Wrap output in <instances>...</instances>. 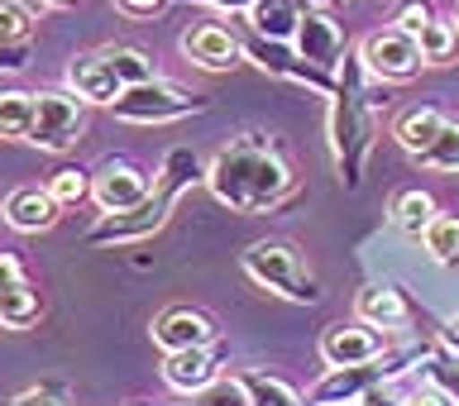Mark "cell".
Instances as JSON below:
<instances>
[{
  "label": "cell",
  "mask_w": 459,
  "mask_h": 406,
  "mask_svg": "<svg viewBox=\"0 0 459 406\" xmlns=\"http://www.w3.org/2000/svg\"><path fill=\"white\" fill-rule=\"evenodd\" d=\"M206 186L230 211H273L292 196V168L264 134H244L215 153V163L206 168Z\"/></svg>",
  "instance_id": "obj_1"
},
{
  "label": "cell",
  "mask_w": 459,
  "mask_h": 406,
  "mask_svg": "<svg viewBox=\"0 0 459 406\" xmlns=\"http://www.w3.org/2000/svg\"><path fill=\"white\" fill-rule=\"evenodd\" d=\"M364 57H344L340 67V82L330 91V149H335V168L344 186H359L364 177V163L373 153V96L364 91Z\"/></svg>",
  "instance_id": "obj_2"
},
{
  "label": "cell",
  "mask_w": 459,
  "mask_h": 406,
  "mask_svg": "<svg viewBox=\"0 0 459 406\" xmlns=\"http://www.w3.org/2000/svg\"><path fill=\"white\" fill-rule=\"evenodd\" d=\"M201 110H206V100H201L196 91H186V86H178V82H163V77L134 82L110 100V115L125 120V125H178V120L201 115Z\"/></svg>",
  "instance_id": "obj_3"
},
{
  "label": "cell",
  "mask_w": 459,
  "mask_h": 406,
  "mask_svg": "<svg viewBox=\"0 0 459 406\" xmlns=\"http://www.w3.org/2000/svg\"><path fill=\"white\" fill-rule=\"evenodd\" d=\"M244 272L258 282V287H268V292H278L287 301H301V307H311L316 297V278L307 272V263H301V254L292 249V244H282V239H258L244 249Z\"/></svg>",
  "instance_id": "obj_4"
},
{
  "label": "cell",
  "mask_w": 459,
  "mask_h": 406,
  "mask_svg": "<svg viewBox=\"0 0 459 406\" xmlns=\"http://www.w3.org/2000/svg\"><path fill=\"white\" fill-rule=\"evenodd\" d=\"M178 196H182L178 186L158 182V192L149 201H139V206H129V211H100V220L86 229V244L100 249V244H134V239L158 235V229L168 225L172 201H178Z\"/></svg>",
  "instance_id": "obj_5"
},
{
  "label": "cell",
  "mask_w": 459,
  "mask_h": 406,
  "mask_svg": "<svg viewBox=\"0 0 459 406\" xmlns=\"http://www.w3.org/2000/svg\"><path fill=\"white\" fill-rule=\"evenodd\" d=\"M39 110H34V134H29V143L43 153H67L77 149V139L86 134V106L91 100H82L72 86H63V91H34Z\"/></svg>",
  "instance_id": "obj_6"
},
{
  "label": "cell",
  "mask_w": 459,
  "mask_h": 406,
  "mask_svg": "<svg viewBox=\"0 0 459 406\" xmlns=\"http://www.w3.org/2000/svg\"><path fill=\"white\" fill-rule=\"evenodd\" d=\"M359 57H364L368 77H378V82H411L421 67H430L426 53H421V39L407 34V29H397V24L368 34L359 43Z\"/></svg>",
  "instance_id": "obj_7"
},
{
  "label": "cell",
  "mask_w": 459,
  "mask_h": 406,
  "mask_svg": "<svg viewBox=\"0 0 459 406\" xmlns=\"http://www.w3.org/2000/svg\"><path fill=\"white\" fill-rule=\"evenodd\" d=\"M153 192H158V177H149V168H139L134 158H106L91 172L96 211H129L139 201H149Z\"/></svg>",
  "instance_id": "obj_8"
},
{
  "label": "cell",
  "mask_w": 459,
  "mask_h": 406,
  "mask_svg": "<svg viewBox=\"0 0 459 406\" xmlns=\"http://www.w3.org/2000/svg\"><path fill=\"white\" fill-rule=\"evenodd\" d=\"M387 354V330L354 321H335L321 330V358L325 368H350V364H373V358Z\"/></svg>",
  "instance_id": "obj_9"
},
{
  "label": "cell",
  "mask_w": 459,
  "mask_h": 406,
  "mask_svg": "<svg viewBox=\"0 0 459 406\" xmlns=\"http://www.w3.org/2000/svg\"><path fill=\"white\" fill-rule=\"evenodd\" d=\"M292 48L301 53V63H311L316 72L330 77V72L344 63V29H340L335 14H325V10H301Z\"/></svg>",
  "instance_id": "obj_10"
},
{
  "label": "cell",
  "mask_w": 459,
  "mask_h": 406,
  "mask_svg": "<svg viewBox=\"0 0 459 406\" xmlns=\"http://www.w3.org/2000/svg\"><path fill=\"white\" fill-rule=\"evenodd\" d=\"M221 350L215 344H196V350H172L163 354V383L182 397H201L206 387L221 378Z\"/></svg>",
  "instance_id": "obj_11"
},
{
  "label": "cell",
  "mask_w": 459,
  "mask_h": 406,
  "mask_svg": "<svg viewBox=\"0 0 459 406\" xmlns=\"http://www.w3.org/2000/svg\"><path fill=\"white\" fill-rule=\"evenodd\" d=\"M182 53H186V63H196L201 72H230V67H239L244 43L230 34L225 24H192L182 34Z\"/></svg>",
  "instance_id": "obj_12"
},
{
  "label": "cell",
  "mask_w": 459,
  "mask_h": 406,
  "mask_svg": "<svg viewBox=\"0 0 459 406\" xmlns=\"http://www.w3.org/2000/svg\"><path fill=\"white\" fill-rule=\"evenodd\" d=\"M153 344L163 354L196 350V344H215V321H211L206 311H192V307H168L153 321Z\"/></svg>",
  "instance_id": "obj_13"
},
{
  "label": "cell",
  "mask_w": 459,
  "mask_h": 406,
  "mask_svg": "<svg viewBox=\"0 0 459 406\" xmlns=\"http://www.w3.org/2000/svg\"><path fill=\"white\" fill-rule=\"evenodd\" d=\"M67 86H72V91H77L82 100H91V106H110V100L125 91V82L115 77L106 48L72 57V63H67Z\"/></svg>",
  "instance_id": "obj_14"
},
{
  "label": "cell",
  "mask_w": 459,
  "mask_h": 406,
  "mask_svg": "<svg viewBox=\"0 0 459 406\" xmlns=\"http://www.w3.org/2000/svg\"><path fill=\"white\" fill-rule=\"evenodd\" d=\"M5 225L20 229V235H39V229H53L57 225V201L48 186H14V192L5 196Z\"/></svg>",
  "instance_id": "obj_15"
},
{
  "label": "cell",
  "mask_w": 459,
  "mask_h": 406,
  "mask_svg": "<svg viewBox=\"0 0 459 406\" xmlns=\"http://www.w3.org/2000/svg\"><path fill=\"white\" fill-rule=\"evenodd\" d=\"M354 315L364 325H378V330H402L411 321V307H407V297H402L397 287L368 282V287H359V297H354Z\"/></svg>",
  "instance_id": "obj_16"
},
{
  "label": "cell",
  "mask_w": 459,
  "mask_h": 406,
  "mask_svg": "<svg viewBox=\"0 0 459 406\" xmlns=\"http://www.w3.org/2000/svg\"><path fill=\"white\" fill-rule=\"evenodd\" d=\"M445 125H450V120H445V115H440L436 106H411V110H402V115H397L393 139H397L411 158H421V153L430 149V143L440 139V129H445Z\"/></svg>",
  "instance_id": "obj_17"
},
{
  "label": "cell",
  "mask_w": 459,
  "mask_h": 406,
  "mask_svg": "<svg viewBox=\"0 0 459 406\" xmlns=\"http://www.w3.org/2000/svg\"><path fill=\"white\" fill-rule=\"evenodd\" d=\"M244 14H249V29L258 39H278V43H292L297 24H301V5H297V0H254Z\"/></svg>",
  "instance_id": "obj_18"
},
{
  "label": "cell",
  "mask_w": 459,
  "mask_h": 406,
  "mask_svg": "<svg viewBox=\"0 0 459 406\" xmlns=\"http://www.w3.org/2000/svg\"><path fill=\"white\" fill-rule=\"evenodd\" d=\"M34 110L39 100L24 86H0V139H24L34 134Z\"/></svg>",
  "instance_id": "obj_19"
},
{
  "label": "cell",
  "mask_w": 459,
  "mask_h": 406,
  "mask_svg": "<svg viewBox=\"0 0 459 406\" xmlns=\"http://www.w3.org/2000/svg\"><path fill=\"white\" fill-rule=\"evenodd\" d=\"M39 315H43V301H39V287L29 278L0 292V325L5 330H29V325H39Z\"/></svg>",
  "instance_id": "obj_20"
},
{
  "label": "cell",
  "mask_w": 459,
  "mask_h": 406,
  "mask_svg": "<svg viewBox=\"0 0 459 406\" xmlns=\"http://www.w3.org/2000/svg\"><path fill=\"white\" fill-rule=\"evenodd\" d=\"M430 220H436V201H430V192H421V186H407V192L393 196V225L402 229V235L421 239Z\"/></svg>",
  "instance_id": "obj_21"
},
{
  "label": "cell",
  "mask_w": 459,
  "mask_h": 406,
  "mask_svg": "<svg viewBox=\"0 0 459 406\" xmlns=\"http://www.w3.org/2000/svg\"><path fill=\"white\" fill-rule=\"evenodd\" d=\"M239 383H244V393H249L254 406H307V397H301L292 383L273 378V373H264V368L239 373Z\"/></svg>",
  "instance_id": "obj_22"
},
{
  "label": "cell",
  "mask_w": 459,
  "mask_h": 406,
  "mask_svg": "<svg viewBox=\"0 0 459 406\" xmlns=\"http://www.w3.org/2000/svg\"><path fill=\"white\" fill-rule=\"evenodd\" d=\"M426 254L436 258V263H459V215H440L436 211V220L426 225Z\"/></svg>",
  "instance_id": "obj_23"
},
{
  "label": "cell",
  "mask_w": 459,
  "mask_h": 406,
  "mask_svg": "<svg viewBox=\"0 0 459 406\" xmlns=\"http://www.w3.org/2000/svg\"><path fill=\"white\" fill-rule=\"evenodd\" d=\"M106 57H110L115 77H120L125 86H134V82H153V77H158L153 57L143 53V48H129V43H110V48H106Z\"/></svg>",
  "instance_id": "obj_24"
},
{
  "label": "cell",
  "mask_w": 459,
  "mask_h": 406,
  "mask_svg": "<svg viewBox=\"0 0 459 406\" xmlns=\"http://www.w3.org/2000/svg\"><path fill=\"white\" fill-rule=\"evenodd\" d=\"M416 39H421V53H426V63H450V57L459 53V24L440 20V14H436V20H430V24H426Z\"/></svg>",
  "instance_id": "obj_25"
},
{
  "label": "cell",
  "mask_w": 459,
  "mask_h": 406,
  "mask_svg": "<svg viewBox=\"0 0 459 406\" xmlns=\"http://www.w3.org/2000/svg\"><path fill=\"white\" fill-rule=\"evenodd\" d=\"M29 39H34V5L0 0V43H29Z\"/></svg>",
  "instance_id": "obj_26"
},
{
  "label": "cell",
  "mask_w": 459,
  "mask_h": 406,
  "mask_svg": "<svg viewBox=\"0 0 459 406\" xmlns=\"http://www.w3.org/2000/svg\"><path fill=\"white\" fill-rule=\"evenodd\" d=\"M48 192L57 206H82L86 196H91V172H82V168H57L53 177H48Z\"/></svg>",
  "instance_id": "obj_27"
},
{
  "label": "cell",
  "mask_w": 459,
  "mask_h": 406,
  "mask_svg": "<svg viewBox=\"0 0 459 406\" xmlns=\"http://www.w3.org/2000/svg\"><path fill=\"white\" fill-rule=\"evenodd\" d=\"M416 163H421V168H436V172H459V125H455V120L445 125L440 139L430 143V149L416 158Z\"/></svg>",
  "instance_id": "obj_28"
},
{
  "label": "cell",
  "mask_w": 459,
  "mask_h": 406,
  "mask_svg": "<svg viewBox=\"0 0 459 406\" xmlns=\"http://www.w3.org/2000/svg\"><path fill=\"white\" fill-rule=\"evenodd\" d=\"M426 378H430V387L436 393H445L455 406H459V354L445 364V358H426Z\"/></svg>",
  "instance_id": "obj_29"
},
{
  "label": "cell",
  "mask_w": 459,
  "mask_h": 406,
  "mask_svg": "<svg viewBox=\"0 0 459 406\" xmlns=\"http://www.w3.org/2000/svg\"><path fill=\"white\" fill-rule=\"evenodd\" d=\"M201 406H254V402H249L239 378H215L206 393H201Z\"/></svg>",
  "instance_id": "obj_30"
},
{
  "label": "cell",
  "mask_w": 459,
  "mask_h": 406,
  "mask_svg": "<svg viewBox=\"0 0 459 406\" xmlns=\"http://www.w3.org/2000/svg\"><path fill=\"white\" fill-rule=\"evenodd\" d=\"M430 20H436V10H430L426 0H407V5H397V14H393V24L407 29V34H421Z\"/></svg>",
  "instance_id": "obj_31"
},
{
  "label": "cell",
  "mask_w": 459,
  "mask_h": 406,
  "mask_svg": "<svg viewBox=\"0 0 459 406\" xmlns=\"http://www.w3.org/2000/svg\"><path fill=\"white\" fill-rule=\"evenodd\" d=\"M115 10L129 14V20H153V14L168 10V0H115Z\"/></svg>",
  "instance_id": "obj_32"
},
{
  "label": "cell",
  "mask_w": 459,
  "mask_h": 406,
  "mask_svg": "<svg viewBox=\"0 0 459 406\" xmlns=\"http://www.w3.org/2000/svg\"><path fill=\"white\" fill-rule=\"evenodd\" d=\"M359 406H407V397H402L397 387H393V378H387V383H378V387H368Z\"/></svg>",
  "instance_id": "obj_33"
},
{
  "label": "cell",
  "mask_w": 459,
  "mask_h": 406,
  "mask_svg": "<svg viewBox=\"0 0 459 406\" xmlns=\"http://www.w3.org/2000/svg\"><path fill=\"white\" fill-rule=\"evenodd\" d=\"M34 43V39H29ZM29 43H0V72H20L29 63Z\"/></svg>",
  "instance_id": "obj_34"
},
{
  "label": "cell",
  "mask_w": 459,
  "mask_h": 406,
  "mask_svg": "<svg viewBox=\"0 0 459 406\" xmlns=\"http://www.w3.org/2000/svg\"><path fill=\"white\" fill-rule=\"evenodd\" d=\"M14 282H24V263H20L10 249H0V292H5V287H14Z\"/></svg>",
  "instance_id": "obj_35"
},
{
  "label": "cell",
  "mask_w": 459,
  "mask_h": 406,
  "mask_svg": "<svg viewBox=\"0 0 459 406\" xmlns=\"http://www.w3.org/2000/svg\"><path fill=\"white\" fill-rule=\"evenodd\" d=\"M10 406H63V397L43 393V387H29V393H20V397H10Z\"/></svg>",
  "instance_id": "obj_36"
},
{
  "label": "cell",
  "mask_w": 459,
  "mask_h": 406,
  "mask_svg": "<svg viewBox=\"0 0 459 406\" xmlns=\"http://www.w3.org/2000/svg\"><path fill=\"white\" fill-rule=\"evenodd\" d=\"M407 406H455V402L445 397V393H436V387H430V393H411V397H407Z\"/></svg>",
  "instance_id": "obj_37"
},
{
  "label": "cell",
  "mask_w": 459,
  "mask_h": 406,
  "mask_svg": "<svg viewBox=\"0 0 459 406\" xmlns=\"http://www.w3.org/2000/svg\"><path fill=\"white\" fill-rule=\"evenodd\" d=\"M440 340H445V350H450V354H459V311L450 315V321H445V330H440Z\"/></svg>",
  "instance_id": "obj_38"
},
{
  "label": "cell",
  "mask_w": 459,
  "mask_h": 406,
  "mask_svg": "<svg viewBox=\"0 0 459 406\" xmlns=\"http://www.w3.org/2000/svg\"><path fill=\"white\" fill-rule=\"evenodd\" d=\"M196 5H215V10H249L254 0H196Z\"/></svg>",
  "instance_id": "obj_39"
},
{
  "label": "cell",
  "mask_w": 459,
  "mask_h": 406,
  "mask_svg": "<svg viewBox=\"0 0 459 406\" xmlns=\"http://www.w3.org/2000/svg\"><path fill=\"white\" fill-rule=\"evenodd\" d=\"M39 5H53V10H67V5H77V0H39Z\"/></svg>",
  "instance_id": "obj_40"
},
{
  "label": "cell",
  "mask_w": 459,
  "mask_h": 406,
  "mask_svg": "<svg viewBox=\"0 0 459 406\" xmlns=\"http://www.w3.org/2000/svg\"><path fill=\"white\" fill-rule=\"evenodd\" d=\"M129 406H149V402H129Z\"/></svg>",
  "instance_id": "obj_41"
},
{
  "label": "cell",
  "mask_w": 459,
  "mask_h": 406,
  "mask_svg": "<svg viewBox=\"0 0 459 406\" xmlns=\"http://www.w3.org/2000/svg\"><path fill=\"white\" fill-rule=\"evenodd\" d=\"M344 406H359V402H344Z\"/></svg>",
  "instance_id": "obj_42"
},
{
  "label": "cell",
  "mask_w": 459,
  "mask_h": 406,
  "mask_svg": "<svg viewBox=\"0 0 459 406\" xmlns=\"http://www.w3.org/2000/svg\"><path fill=\"white\" fill-rule=\"evenodd\" d=\"M455 24H459V14H455Z\"/></svg>",
  "instance_id": "obj_43"
}]
</instances>
